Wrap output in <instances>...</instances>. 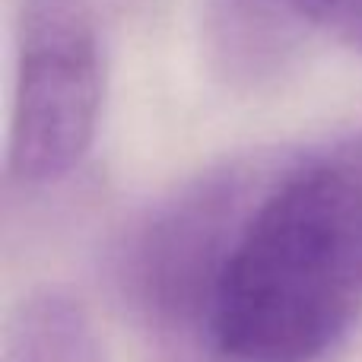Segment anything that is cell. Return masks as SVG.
I'll return each instance as SVG.
<instances>
[{
	"mask_svg": "<svg viewBox=\"0 0 362 362\" xmlns=\"http://www.w3.org/2000/svg\"><path fill=\"white\" fill-rule=\"evenodd\" d=\"M293 153L232 245L200 362H327L362 315V283L296 181Z\"/></svg>",
	"mask_w": 362,
	"mask_h": 362,
	"instance_id": "1",
	"label": "cell"
},
{
	"mask_svg": "<svg viewBox=\"0 0 362 362\" xmlns=\"http://www.w3.org/2000/svg\"><path fill=\"white\" fill-rule=\"evenodd\" d=\"M289 150H251L194 172L121 229L108 274L137 327L169 353L200 356L213 289L255 204Z\"/></svg>",
	"mask_w": 362,
	"mask_h": 362,
	"instance_id": "2",
	"label": "cell"
},
{
	"mask_svg": "<svg viewBox=\"0 0 362 362\" xmlns=\"http://www.w3.org/2000/svg\"><path fill=\"white\" fill-rule=\"evenodd\" d=\"M102 115V45L93 0H19L6 178L57 185L93 150Z\"/></svg>",
	"mask_w": 362,
	"mask_h": 362,
	"instance_id": "3",
	"label": "cell"
},
{
	"mask_svg": "<svg viewBox=\"0 0 362 362\" xmlns=\"http://www.w3.org/2000/svg\"><path fill=\"white\" fill-rule=\"evenodd\" d=\"M312 32L274 0H210L206 4V57L232 89H264L293 70Z\"/></svg>",
	"mask_w": 362,
	"mask_h": 362,
	"instance_id": "4",
	"label": "cell"
},
{
	"mask_svg": "<svg viewBox=\"0 0 362 362\" xmlns=\"http://www.w3.org/2000/svg\"><path fill=\"white\" fill-rule=\"evenodd\" d=\"M0 362H108L93 315L67 289H32L4 327Z\"/></svg>",
	"mask_w": 362,
	"mask_h": 362,
	"instance_id": "5",
	"label": "cell"
},
{
	"mask_svg": "<svg viewBox=\"0 0 362 362\" xmlns=\"http://www.w3.org/2000/svg\"><path fill=\"white\" fill-rule=\"evenodd\" d=\"M302 169L362 274V131L302 150Z\"/></svg>",
	"mask_w": 362,
	"mask_h": 362,
	"instance_id": "6",
	"label": "cell"
},
{
	"mask_svg": "<svg viewBox=\"0 0 362 362\" xmlns=\"http://www.w3.org/2000/svg\"><path fill=\"white\" fill-rule=\"evenodd\" d=\"M308 32H325L362 51V0H274Z\"/></svg>",
	"mask_w": 362,
	"mask_h": 362,
	"instance_id": "7",
	"label": "cell"
}]
</instances>
